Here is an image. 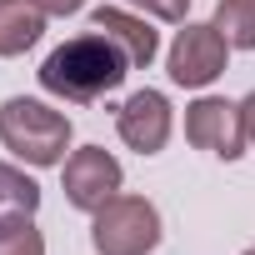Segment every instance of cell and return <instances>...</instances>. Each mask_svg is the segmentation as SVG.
Listing matches in <instances>:
<instances>
[{
	"instance_id": "cell-1",
	"label": "cell",
	"mask_w": 255,
	"mask_h": 255,
	"mask_svg": "<svg viewBox=\"0 0 255 255\" xmlns=\"http://www.w3.org/2000/svg\"><path fill=\"white\" fill-rule=\"evenodd\" d=\"M35 75H40V85H45L55 100L95 105L100 95H110V90L125 85V75H130V60L120 55V45H115L110 35L90 30V35H75V40L55 45Z\"/></svg>"
},
{
	"instance_id": "cell-2",
	"label": "cell",
	"mask_w": 255,
	"mask_h": 255,
	"mask_svg": "<svg viewBox=\"0 0 255 255\" xmlns=\"http://www.w3.org/2000/svg\"><path fill=\"white\" fill-rule=\"evenodd\" d=\"M0 145L30 165H60L65 145H70V115L50 110L45 100L10 95L0 105Z\"/></svg>"
},
{
	"instance_id": "cell-3",
	"label": "cell",
	"mask_w": 255,
	"mask_h": 255,
	"mask_svg": "<svg viewBox=\"0 0 255 255\" xmlns=\"http://www.w3.org/2000/svg\"><path fill=\"white\" fill-rule=\"evenodd\" d=\"M90 245L95 255H150L160 245V210L145 195H115L95 210Z\"/></svg>"
},
{
	"instance_id": "cell-4",
	"label": "cell",
	"mask_w": 255,
	"mask_h": 255,
	"mask_svg": "<svg viewBox=\"0 0 255 255\" xmlns=\"http://www.w3.org/2000/svg\"><path fill=\"white\" fill-rule=\"evenodd\" d=\"M120 160L110 155V150H100V145H85V150H75L70 160H65V170H60V185H65V200L75 205V210H85V215H95L100 205H110L115 195H120Z\"/></svg>"
},
{
	"instance_id": "cell-5",
	"label": "cell",
	"mask_w": 255,
	"mask_h": 255,
	"mask_svg": "<svg viewBox=\"0 0 255 255\" xmlns=\"http://www.w3.org/2000/svg\"><path fill=\"white\" fill-rule=\"evenodd\" d=\"M185 140L195 150H210L220 160H240L245 155V120H240V105L220 100V95H200L190 110H185Z\"/></svg>"
},
{
	"instance_id": "cell-6",
	"label": "cell",
	"mask_w": 255,
	"mask_h": 255,
	"mask_svg": "<svg viewBox=\"0 0 255 255\" xmlns=\"http://www.w3.org/2000/svg\"><path fill=\"white\" fill-rule=\"evenodd\" d=\"M225 60H230V45L215 25H185L170 45V80L185 90H205L210 80L225 75Z\"/></svg>"
},
{
	"instance_id": "cell-7",
	"label": "cell",
	"mask_w": 255,
	"mask_h": 255,
	"mask_svg": "<svg viewBox=\"0 0 255 255\" xmlns=\"http://www.w3.org/2000/svg\"><path fill=\"white\" fill-rule=\"evenodd\" d=\"M170 125H175V115H170V100H165L160 90H135L130 100L115 110L120 140L130 145V150H140V155H160V150H165Z\"/></svg>"
},
{
	"instance_id": "cell-8",
	"label": "cell",
	"mask_w": 255,
	"mask_h": 255,
	"mask_svg": "<svg viewBox=\"0 0 255 255\" xmlns=\"http://www.w3.org/2000/svg\"><path fill=\"white\" fill-rule=\"evenodd\" d=\"M90 30H100V35H110L115 45H120V55L130 60V70H145L155 55H160V35L140 20V15H130V10H115V5H100L95 15H90Z\"/></svg>"
},
{
	"instance_id": "cell-9",
	"label": "cell",
	"mask_w": 255,
	"mask_h": 255,
	"mask_svg": "<svg viewBox=\"0 0 255 255\" xmlns=\"http://www.w3.org/2000/svg\"><path fill=\"white\" fill-rule=\"evenodd\" d=\"M45 35L40 0H0V55H25Z\"/></svg>"
},
{
	"instance_id": "cell-10",
	"label": "cell",
	"mask_w": 255,
	"mask_h": 255,
	"mask_svg": "<svg viewBox=\"0 0 255 255\" xmlns=\"http://www.w3.org/2000/svg\"><path fill=\"white\" fill-rule=\"evenodd\" d=\"M35 210H40V185L25 170L0 160V230L20 225V220H35Z\"/></svg>"
},
{
	"instance_id": "cell-11",
	"label": "cell",
	"mask_w": 255,
	"mask_h": 255,
	"mask_svg": "<svg viewBox=\"0 0 255 255\" xmlns=\"http://www.w3.org/2000/svg\"><path fill=\"white\" fill-rule=\"evenodd\" d=\"M230 50H255V0H220L210 20Z\"/></svg>"
},
{
	"instance_id": "cell-12",
	"label": "cell",
	"mask_w": 255,
	"mask_h": 255,
	"mask_svg": "<svg viewBox=\"0 0 255 255\" xmlns=\"http://www.w3.org/2000/svg\"><path fill=\"white\" fill-rule=\"evenodd\" d=\"M0 255H45V235L35 230V220H20V225L0 230Z\"/></svg>"
},
{
	"instance_id": "cell-13",
	"label": "cell",
	"mask_w": 255,
	"mask_h": 255,
	"mask_svg": "<svg viewBox=\"0 0 255 255\" xmlns=\"http://www.w3.org/2000/svg\"><path fill=\"white\" fill-rule=\"evenodd\" d=\"M130 5H140V10H145V15H155V20L185 25V10H190V0H130Z\"/></svg>"
},
{
	"instance_id": "cell-14",
	"label": "cell",
	"mask_w": 255,
	"mask_h": 255,
	"mask_svg": "<svg viewBox=\"0 0 255 255\" xmlns=\"http://www.w3.org/2000/svg\"><path fill=\"white\" fill-rule=\"evenodd\" d=\"M240 120H245V140L255 145V90H250V95L240 100Z\"/></svg>"
},
{
	"instance_id": "cell-15",
	"label": "cell",
	"mask_w": 255,
	"mask_h": 255,
	"mask_svg": "<svg viewBox=\"0 0 255 255\" xmlns=\"http://www.w3.org/2000/svg\"><path fill=\"white\" fill-rule=\"evenodd\" d=\"M80 5H85V0H40V10H45V15H75Z\"/></svg>"
},
{
	"instance_id": "cell-16",
	"label": "cell",
	"mask_w": 255,
	"mask_h": 255,
	"mask_svg": "<svg viewBox=\"0 0 255 255\" xmlns=\"http://www.w3.org/2000/svg\"><path fill=\"white\" fill-rule=\"evenodd\" d=\"M240 255H255V245H250V250H240Z\"/></svg>"
}]
</instances>
